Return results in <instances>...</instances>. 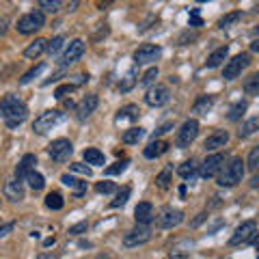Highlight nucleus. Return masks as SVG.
<instances>
[{
  "label": "nucleus",
  "instance_id": "f257e3e1",
  "mask_svg": "<svg viewBox=\"0 0 259 259\" xmlns=\"http://www.w3.org/2000/svg\"><path fill=\"white\" fill-rule=\"evenodd\" d=\"M26 115H28L26 106L15 95H5L0 100V117L5 119V123L9 127H18L20 123H24Z\"/></svg>",
  "mask_w": 259,
  "mask_h": 259
},
{
  "label": "nucleus",
  "instance_id": "f03ea898",
  "mask_svg": "<svg viewBox=\"0 0 259 259\" xmlns=\"http://www.w3.org/2000/svg\"><path fill=\"white\" fill-rule=\"evenodd\" d=\"M244 177V160L242 158H231L229 164H225V168H221L216 175L218 186H236L242 182Z\"/></svg>",
  "mask_w": 259,
  "mask_h": 259
},
{
  "label": "nucleus",
  "instance_id": "7ed1b4c3",
  "mask_svg": "<svg viewBox=\"0 0 259 259\" xmlns=\"http://www.w3.org/2000/svg\"><path fill=\"white\" fill-rule=\"evenodd\" d=\"M44 24H46V15L44 11H30L26 15H22V18L18 20V32H22V35H32L35 30L39 28H44Z\"/></svg>",
  "mask_w": 259,
  "mask_h": 259
},
{
  "label": "nucleus",
  "instance_id": "20e7f679",
  "mask_svg": "<svg viewBox=\"0 0 259 259\" xmlns=\"http://www.w3.org/2000/svg\"><path fill=\"white\" fill-rule=\"evenodd\" d=\"M255 238H257V225H255V221H244L236 231H233L229 244L231 246H244V244L255 242Z\"/></svg>",
  "mask_w": 259,
  "mask_h": 259
},
{
  "label": "nucleus",
  "instance_id": "39448f33",
  "mask_svg": "<svg viewBox=\"0 0 259 259\" xmlns=\"http://www.w3.org/2000/svg\"><path fill=\"white\" fill-rule=\"evenodd\" d=\"M199 136V121L197 119H188L184 121L182 127L177 130V147H190L194 139Z\"/></svg>",
  "mask_w": 259,
  "mask_h": 259
},
{
  "label": "nucleus",
  "instance_id": "423d86ee",
  "mask_svg": "<svg viewBox=\"0 0 259 259\" xmlns=\"http://www.w3.org/2000/svg\"><path fill=\"white\" fill-rule=\"evenodd\" d=\"M61 119H63V112L61 110H46V112H41V115L35 119L32 130H35L37 134H48Z\"/></svg>",
  "mask_w": 259,
  "mask_h": 259
},
{
  "label": "nucleus",
  "instance_id": "0eeeda50",
  "mask_svg": "<svg viewBox=\"0 0 259 259\" xmlns=\"http://www.w3.org/2000/svg\"><path fill=\"white\" fill-rule=\"evenodd\" d=\"M149 240H151V231H149V227H143V225H139V227H136V229L127 231L125 236H123V246H125V248L143 246V244H147Z\"/></svg>",
  "mask_w": 259,
  "mask_h": 259
},
{
  "label": "nucleus",
  "instance_id": "6e6552de",
  "mask_svg": "<svg viewBox=\"0 0 259 259\" xmlns=\"http://www.w3.org/2000/svg\"><path fill=\"white\" fill-rule=\"evenodd\" d=\"M48 153H50V158L54 162H65V160H69L71 153H74V145H71L67 139H56L50 143Z\"/></svg>",
  "mask_w": 259,
  "mask_h": 259
},
{
  "label": "nucleus",
  "instance_id": "1a4fd4ad",
  "mask_svg": "<svg viewBox=\"0 0 259 259\" xmlns=\"http://www.w3.org/2000/svg\"><path fill=\"white\" fill-rule=\"evenodd\" d=\"M246 65H248V54H238V56H233V59L225 65L223 78H225V80H236V78L242 74V69H244Z\"/></svg>",
  "mask_w": 259,
  "mask_h": 259
},
{
  "label": "nucleus",
  "instance_id": "9d476101",
  "mask_svg": "<svg viewBox=\"0 0 259 259\" xmlns=\"http://www.w3.org/2000/svg\"><path fill=\"white\" fill-rule=\"evenodd\" d=\"M184 221V212L182 209H175V207H162V212L158 216V225L162 229H173Z\"/></svg>",
  "mask_w": 259,
  "mask_h": 259
},
{
  "label": "nucleus",
  "instance_id": "9b49d317",
  "mask_svg": "<svg viewBox=\"0 0 259 259\" xmlns=\"http://www.w3.org/2000/svg\"><path fill=\"white\" fill-rule=\"evenodd\" d=\"M87 50V46L82 39H74V41H69L67 48H65V52L61 54V65H71V63H76L80 56L84 54Z\"/></svg>",
  "mask_w": 259,
  "mask_h": 259
},
{
  "label": "nucleus",
  "instance_id": "f8f14e48",
  "mask_svg": "<svg viewBox=\"0 0 259 259\" xmlns=\"http://www.w3.org/2000/svg\"><path fill=\"white\" fill-rule=\"evenodd\" d=\"M160 56H162V48H160V46L145 44V46H141L139 50L134 52V61H136V65H143V63H153V61H158Z\"/></svg>",
  "mask_w": 259,
  "mask_h": 259
},
{
  "label": "nucleus",
  "instance_id": "ddd939ff",
  "mask_svg": "<svg viewBox=\"0 0 259 259\" xmlns=\"http://www.w3.org/2000/svg\"><path fill=\"white\" fill-rule=\"evenodd\" d=\"M223 162H225L223 153H212V156H207L205 162L201 164V177H203V180H209V177L218 175V171L223 168Z\"/></svg>",
  "mask_w": 259,
  "mask_h": 259
},
{
  "label": "nucleus",
  "instance_id": "4468645a",
  "mask_svg": "<svg viewBox=\"0 0 259 259\" xmlns=\"http://www.w3.org/2000/svg\"><path fill=\"white\" fill-rule=\"evenodd\" d=\"M168 97H171V95H168V89L156 84V87H151L147 91V95H145V102H147L149 106H153V108H160V106H164V104L168 102Z\"/></svg>",
  "mask_w": 259,
  "mask_h": 259
},
{
  "label": "nucleus",
  "instance_id": "2eb2a0df",
  "mask_svg": "<svg viewBox=\"0 0 259 259\" xmlns=\"http://www.w3.org/2000/svg\"><path fill=\"white\" fill-rule=\"evenodd\" d=\"M97 104H100V100H97V95L95 93H89L82 97V102L76 106V117L80 121H84L87 117H91V112H95L97 108Z\"/></svg>",
  "mask_w": 259,
  "mask_h": 259
},
{
  "label": "nucleus",
  "instance_id": "dca6fc26",
  "mask_svg": "<svg viewBox=\"0 0 259 259\" xmlns=\"http://www.w3.org/2000/svg\"><path fill=\"white\" fill-rule=\"evenodd\" d=\"M227 143H229V132H225V130H214V132L205 139L203 149L205 151H216V149L225 147Z\"/></svg>",
  "mask_w": 259,
  "mask_h": 259
},
{
  "label": "nucleus",
  "instance_id": "f3484780",
  "mask_svg": "<svg viewBox=\"0 0 259 259\" xmlns=\"http://www.w3.org/2000/svg\"><path fill=\"white\" fill-rule=\"evenodd\" d=\"M35 164H37V158H35V153H26L22 160H20V164L18 168H15V180L22 182V180H26V175L35 171Z\"/></svg>",
  "mask_w": 259,
  "mask_h": 259
},
{
  "label": "nucleus",
  "instance_id": "a211bd4d",
  "mask_svg": "<svg viewBox=\"0 0 259 259\" xmlns=\"http://www.w3.org/2000/svg\"><path fill=\"white\" fill-rule=\"evenodd\" d=\"M134 218H136V223H139V225L147 227L153 221V205L149 203V201H143V203H139V205H136V209H134Z\"/></svg>",
  "mask_w": 259,
  "mask_h": 259
},
{
  "label": "nucleus",
  "instance_id": "6ab92c4d",
  "mask_svg": "<svg viewBox=\"0 0 259 259\" xmlns=\"http://www.w3.org/2000/svg\"><path fill=\"white\" fill-rule=\"evenodd\" d=\"M168 147H171V145H168L166 141H158V139H153L147 147L143 149V153H145V158H149V160H156V158H160L162 153H166L168 151Z\"/></svg>",
  "mask_w": 259,
  "mask_h": 259
},
{
  "label": "nucleus",
  "instance_id": "aec40b11",
  "mask_svg": "<svg viewBox=\"0 0 259 259\" xmlns=\"http://www.w3.org/2000/svg\"><path fill=\"white\" fill-rule=\"evenodd\" d=\"M5 197L9 199V201H22L24 199V186H22V182H18V180H11V182H7L5 184Z\"/></svg>",
  "mask_w": 259,
  "mask_h": 259
},
{
  "label": "nucleus",
  "instance_id": "412c9836",
  "mask_svg": "<svg viewBox=\"0 0 259 259\" xmlns=\"http://www.w3.org/2000/svg\"><path fill=\"white\" fill-rule=\"evenodd\" d=\"M61 182L67 186V188L74 190V197H76V199H78V197H82V194L87 192V182H80V180H76V177H71L69 173L61 175Z\"/></svg>",
  "mask_w": 259,
  "mask_h": 259
},
{
  "label": "nucleus",
  "instance_id": "4be33fe9",
  "mask_svg": "<svg viewBox=\"0 0 259 259\" xmlns=\"http://www.w3.org/2000/svg\"><path fill=\"white\" fill-rule=\"evenodd\" d=\"M139 115H141L139 106H134V104H127V106H123V108L117 112L115 123H121V121H134V119H139Z\"/></svg>",
  "mask_w": 259,
  "mask_h": 259
},
{
  "label": "nucleus",
  "instance_id": "5701e85b",
  "mask_svg": "<svg viewBox=\"0 0 259 259\" xmlns=\"http://www.w3.org/2000/svg\"><path fill=\"white\" fill-rule=\"evenodd\" d=\"M214 106V97L212 95H201L197 102H194L192 106V112H197V115H207L209 110Z\"/></svg>",
  "mask_w": 259,
  "mask_h": 259
},
{
  "label": "nucleus",
  "instance_id": "b1692460",
  "mask_svg": "<svg viewBox=\"0 0 259 259\" xmlns=\"http://www.w3.org/2000/svg\"><path fill=\"white\" fill-rule=\"evenodd\" d=\"M227 54H229V48L227 46H223V48H218V50H214L212 54L207 56V61H205V67H209V69H214V67H218L225 59H227Z\"/></svg>",
  "mask_w": 259,
  "mask_h": 259
},
{
  "label": "nucleus",
  "instance_id": "393cba45",
  "mask_svg": "<svg viewBox=\"0 0 259 259\" xmlns=\"http://www.w3.org/2000/svg\"><path fill=\"white\" fill-rule=\"evenodd\" d=\"M46 46H48L46 39H35V41H32L26 50H24V56H26V59H37L39 54L46 52Z\"/></svg>",
  "mask_w": 259,
  "mask_h": 259
},
{
  "label": "nucleus",
  "instance_id": "a878e982",
  "mask_svg": "<svg viewBox=\"0 0 259 259\" xmlns=\"http://www.w3.org/2000/svg\"><path fill=\"white\" fill-rule=\"evenodd\" d=\"M84 162L87 164H93V166H104V153L100 149H95V147H89L84 149Z\"/></svg>",
  "mask_w": 259,
  "mask_h": 259
},
{
  "label": "nucleus",
  "instance_id": "bb28decb",
  "mask_svg": "<svg viewBox=\"0 0 259 259\" xmlns=\"http://www.w3.org/2000/svg\"><path fill=\"white\" fill-rule=\"evenodd\" d=\"M143 136H145V130L143 127H130V130H125V132H123L121 141H123L125 145H134V143H139Z\"/></svg>",
  "mask_w": 259,
  "mask_h": 259
},
{
  "label": "nucleus",
  "instance_id": "cd10ccee",
  "mask_svg": "<svg viewBox=\"0 0 259 259\" xmlns=\"http://www.w3.org/2000/svg\"><path fill=\"white\" fill-rule=\"evenodd\" d=\"M257 127H259V119H257V117H253V119H248L246 123L238 130V136H240V139H246V136H253V134L257 132Z\"/></svg>",
  "mask_w": 259,
  "mask_h": 259
},
{
  "label": "nucleus",
  "instance_id": "c85d7f7f",
  "mask_svg": "<svg viewBox=\"0 0 259 259\" xmlns=\"http://www.w3.org/2000/svg\"><path fill=\"white\" fill-rule=\"evenodd\" d=\"M177 173H180V177H184V180H192L194 173H197V164H194V160H188V162H184V164H180Z\"/></svg>",
  "mask_w": 259,
  "mask_h": 259
},
{
  "label": "nucleus",
  "instance_id": "c756f323",
  "mask_svg": "<svg viewBox=\"0 0 259 259\" xmlns=\"http://www.w3.org/2000/svg\"><path fill=\"white\" fill-rule=\"evenodd\" d=\"M26 182H28V186H30L32 190H41L44 186H46V180H44V175H41V173H37V171L28 173V175H26Z\"/></svg>",
  "mask_w": 259,
  "mask_h": 259
},
{
  "label": "nucleus",
  "instance_id": "7c9ffc66",
  "mask_svg": "<svg viewBox=\"0 0 259 259\" xmlns=\"http://www.w3.org/2000/svg\"><path fill=\"white\" fill-rule=\"evenodd\" d=\"M46 69V65L44 63H39V65H35V67L32 69H28L26 74H24L22 78H20V84H28V82H32V80H35L39 74H41V71Z\"/></svg>",
  "mask_w": 259,
  "mask_h": 259
},
{
  "label": "nucleus",
  "instance_id": "2f4dec72",
  "mask_svg": "<svg viewBox=\"0 0 259 259\" xmlns=\"http://www.w3.org/2000/svg\"><path fill=\"white\" fill-rule=\"evenodd\" d=\"M46 205L50 207V209H61L65 205V201H63V197H61L59 192H50L46 197Z\"/></svg>",
  "mask_w": 259,
  "mask_h": 259
},
{
  "label": "nucleus",
  "instance_id": "473e14b6",
  "mask_svg": "<svg viewBox=\"0 0 259 259\" xmlns=\"http://www.w3.org/2000/svg\"><path fill=\"white\" fill-rule=\"evenodd\" d=\"M244 91H246L248 95H257V93H259V74L248 76V80L244 82Z\"/></svg>",
  "mask_w": 259,
  "mask_h": 259
},
{
  "label": "nucleus",
  "instance_id": "72a5a7b5",
  "mask_svg": "<svg viewBox=\"0 0 259 259\" xmlns=\"http://www.w3.org/2000/svg\"><path fill=\"white\" fill-rule=\"evenodd\" d=\"M240 20H242V13L233 11V13H229V15H225V18L218 20V28H227V26H231V24H236Z\"/></svg>",
  "mask_w": 259,
  "mask_h": 259
},
{
  "label": "nucleus",
  "instance_id": "f704fd0d",
  "mask_svg": "<svg viewBox=\"0 0 259 259\" xmlns=\"http://www.w3.org/2000/svg\"><path fill=\"white\" fill-rule=\"evenodd\" d=\"M69 171L71 173H80V175H84V177H91L93 175V168L89 166V164H82V162H71Z\"/></svg>",
  "mask_w": 259,
  "mask_h": 259
},
{
  "label": "nucleus",
  "instance_id": "c9c22d12",
  "mask_svg": "<svg viewBox=\"0 0 259 259\" xmlns=\"http://www.w3.org/2000/svg\"><path fill=\"white\" fill-rule=\"evenodd\" d=\"M136 84V74L134 71H127L125 74V78L121 80V84H119V89H121V93H127V91H132V87Z\"/></svg>",
  "mask_w": 259,
  "mask_h": 259
},
{
  "label": "nucleus",
  "instance_id": "e433bc0d",
  "mask_svg": "<svg viewBox=\"0 0 259 259\" xmlns=\"http://www.w3.org/2000/svg\"><path fill=\"white\" fill-rule=\"evenodd\" d=\"M168 184H171V168H164V171L156 177V186L164 190V188H168Z\"/></svg>",
  "mask_w": 259,
  "mask_h": 259
},
{
  "label": "nucleus",
  "instance_id": "4c0bfd02",
  "mask_svg": "<svg viewBox=\"0 0 259 259\" xmlns=\"http://www.w3.org/2000/svg\"><path fill=\"white\" fill-rule=\"evenodd\" d=\"M130 192H132V190H130V186H125V188H121V190H119V194H117V199L110 203V207H121V205H123L125 201L130 199Z\"/></svg>",
  "mask_w": 259,
  "mask_h": 259
},
{
  "label": "nucleus",
  "instance_id": "58836bf2",
  "mask_svg": "<svg viewBox=\"0 0 259 259\" xmlns=\"http://www.w3.org/2000/svg\"><path fill=\"white\" fill-rule=\"evenodd\" d=\"M127 168V160H123V162H115L112 166H106L104 168V175H119V173H123Z\"/></svg>",
  "mask_w": 259,
  "mask_h": 259
},
{
  "label": "nucleus",
  "instance_id": "ea45409f",
  "mask_svg": "<svg viewBox=\"0 0 259 259\" xmlns=\"http://www.w3.org/2000/svg\"><path fill=\"white\" fill-rule=\"evenodd\" d=\"M156 78H158V67H149V69L143 74V78H141V84L149 87V84L156 82Z\"/></svg>",
  "mask_w": 259,
  "mask_h": 259
},
{
  "label": "nucleus",
  "instance_id": "a19ab883",
  "mask_svg": "<svg viewBox=\"0 0 259 259\" xmlns=\"http://www.w3.org/2000/svg\"><path fill=\"white\" fill-rule=\"evenodd\" d=\"M244 110H246V102H238L236 106L229 110V121H238L242 115H244Z\"/></svg>",
  "mask_w": 259,
  "mask_h": 259
},
{
  "label": "nucleus",
  "instance_id": "79ce46f5",
  "mask_svg": "<svg viewBox=\"0 0 259 259\" xmlns=\"http://www.w3.org/2000/svg\"><path fill=\"white\" fill-rule=\"evenodd\" d=\"M65 44V39L59 35V37H54L52 39V41H48V46H46V52L48 54H56V52H59L61 50V46Z\"/></svg>",
  "mask_w": 259,
  "mask_h": 259
},
{
  "label": "nucleus",
  "instance_id": "37998d69",
  "mask_svg": "<svg viewBox=\"0 0 259 259\" xmlns=\"http://www.w3.org/2000/svg\"><path fill=\"white\" fill-rule=\"evenodd\" d=\"M244 164H248L250 171H257V166H259V147H253L248 153V162H244Z\"/></svg>",
  "mask_w": 259,
  "mask_h": 259
},
{
  "label": "nucleus",
  "instance_id": "c03bdc74",
  "mask_svg": "<svg viewBox=\"0 0 259 259\" xmlns=\"http://www.w3.org/2000/svg\"><path fill=\"white\" fill-rule=\"evenodd\" d=\"M39 7H41V9H46L48 13H56L61 9V3L59 0H41V3H39Z\"/></svg>",
  "mask_w": 259,
  "mask_h": 259
},
{
  "label": "nucleus",
  "instance_id": "a18cd8bd",
  "mask_svg": "<svg viewBox=\"0 0 259 259\" xmlns=\"http://www.w3.org/2000/svg\"><path fill=\"white\" fill-rule=\"evenodd\" d=\"M74 89H76V84H71V82H67V84H63V87H59V89H56V93H54V97H56V100H63V97H65V95H67V93H71V91H74Z\"/></svg>",
  "mask_w": 259,
  "mask_h": 259
},
{
  "label": "nucleus",
  "instance_id": "49530a36",
  "mask_svg": "<svg viewBox=\"0 0 259 259\" xmlns=\"http://www.w3.org/2000/svg\"><path fill=\"white\" fill-rule=\"evenodd\" d=\"M95 190H97V192H102V194L115 192V184H112V182H106V180H104V182H100V184H97V186H95Z\"/></svg>",
  "mask_w": 259,
  "mask_h": 259
},
{
  "label": "nucleus",
  "instance_id": "de8ad7c7",
  "mask_svg": "<svg viewBox=\"0 0 259 259\" xmlns=\"http://www.w3.org/2000/svg\"><path fill=\"white\" fill-rule=\"evenodd\" d=\"M171 259H188L190 257V250H182V248H175L171 250V255H168Z\"/></svg>",
  "mask_w": 259,
  "mask_h": 259
},
{
  "label": "nucleus",
  "instance_id": "09e8293b",
  "mask_svg": "<svg viewBox=\"0 0 259 259\" xmlns=\"http://www.w3.org/2000/svg\"><path fill=\"white\" fill-rule=\"evenodd\" d=\"M87 223H78V225H74V227H69V233H71V236H80V233H82V231H87Z\"/></svg>",
  "mask_w": 259,
  "mask_h": 259
},
{
  "label": "nucleus",
  "instance_id": "8fccbe9b",
  "mask_svg": "<svg viewBox=\"0 0 259 259\" xmlns=\"http://www.w3.org/2000/svg\"><path fill=\"white\" fill-rule=\"evenodd\" d=\"M197 11H199V9H192V11H190V26H201V24H203V20H201L199 15H197Z\"/></svg>",
  "mask_w": 259,
  "mask_h": 259
},
{
  "label": "nucleus",
  "instance_id": "3c124183",
  "mask_svg": "<svg viewBox=\"0 0 259 259\" xmlns=\"http://www.w3.org/2000/svg\"><path fill=\"white\" fill-rule=\"evenodd\" d=\"M13 223H7V225H3V227H0V238H5V236H9V231L13 229Z\"/></svg>",
  "mask_w": 259,
  "mask_h": 259
},
{
  "label": "nucleus",
  "instance_id": "603ef678",
  "mask_svg": "<svg viewBox=\"0 0 259 259\" xmlns=\"http://www.w3.org/2000/svg\"><path fill=\"white\" fill-rule=\"evenodd\" d=\"M173 127V123H164V125H160L156 132H153V139H156V136H160V134H164V132H168V130Z\"/></svg>",
  "mask_w": 259,
  "mask_h": 259
},
{
  "label": "nucleus",
  "instance_id": "864d4df0",
  "mask_svg": "<svg viewBox=\"0 0 259 259\" xmlns=\"http://www.w3.org/2000/svg\"><path fill=\"white\" fill-rule=\"evenodd\" d=\"M37 259H59V257L52 255V253H41V255H37Z\"/></svg>",
  "mask_w": 259,
  "mask_h": 259
},
{
  "label": "nucleus",
  "instance_id": "5fc2aeb1",
  "mask_svg": "<svg viewBox=\"0 0 259 259\" xmlns=\"http://www.w3.org/2000/svg\"><path fill=\"white\" fill-rule=\"evenodd\" d=\"M54 244V238H46L44 240V246H52Z\"/></svg>",
  "mask_w": 259,
  "mask_h": 259
},
{
  "label": "nucleus",
  "instance_id": "6e6d98bb",
  "mask_svg": "<svg viewBox=\"0 0 259 259\" xmlns=\"http://www.w3.org/2000/svg\"><path fill=\"white\" fill-rule=\"evenodd\" d=\"M250 50L257 52V50H259V41H253V44H250Z\"/></svg>",
  "mask_w": 259,
  "mask_h": 259
},
{
  "label": "nucleus",
  "instance_id": "4d7b16f0",
  "mask_svg": "<svg viewBox=\"0 0 259 259\" xmlns=\"http://www.w3.org/2000/svg\"><path fill=\"white\" fill-rule=\"evenodd\" d=\"M257 182H259V177L255 175V177H253V180H250V186H253V188H257Z\"/></svg>",
  "mask_w": 259,
  "mask_h": 259
}]
</instances>
